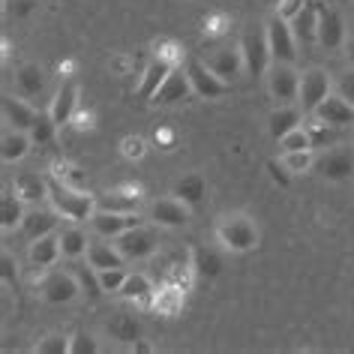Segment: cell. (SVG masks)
I'll list each match as a JSON object with an SVG mask.
<instances>
[{
  "label": "cell",
  "instance_id": "cell-9",
  "mask_svg": "<svg viewBox=\"0 0 354 354\" xmlns=\"http://www.w3.org/2000/svg\"><path fill=\"white\" fill-rule=\"evenodd\" d=\"M187 75H189V82H192V93L201 96V100H219V96H225L228 93V82H223L214 69H210L205 60H198V57H189L187 60Z\"/></svg>",
  "mask_w": 354,
  "mask_h": 354
},
{
  "label": "cell",
  "instance_id": "cell-16",
  "mask_svg": "<svg viewBox=\"0 0 354 354\" xmlns=\"http://www.w3.org/2000/svg\"><path fill=\"white\" fill-rule=\"evenodd\" d=\"M205 64L214 69V73L223 78V82L228 84H234L237 78H241L246 73V66H243V55H241V48H216V51H210V55L205 57Z\"/></svg>",
  "mask_w": 354,
  "mask_h": 354
},
{
  "label": "cell",
  "instance_id": "cell-56",
  "mask_svg": "<svg viewBox=\"0 0 354 354\" xmlns=\"http://www.w3.org/2000/svg\"><path fill=\"white\" fill-rule=\"evenodd\" d=\"M33 0H15V15H19V19H24V15H30L33 12Z\"/></svg>",
  "mask_w": 354,
  "mask_h": 354
},
{
  "label": "cell",
  "instance_id": "cell-40",
  "mask_svg": "<svg viewBox=\"0 0 354 354\" xmlns=\"http://www.w3.org/2000/svg\"><path fill=\"white\" fill-rule=\"evenodd\" d=\"M57 136V123L51 120V114L48 111H39L37 114V120H33V127H30V138H33V145H51Z\"/></svg>",
  "mask_w": 354,
  "mask_h": 354
},
{
  "label": "cell",
  "instance_id": "cell-43",
  "mask_svg": "<svg viewBox=\"0 0 354 354\" xmlns=\"http://www.w3.org/2000/svg\"><path fill=\"white\" fill-rule=\"evenodd\" d=\"M147 138L145 136H123L120 138V156L127 159V162H141V159L147 156Z\"/></svg>",
  "mask_w": 354,
  "mask_h": 354
},
{
  "label": "cell",
  "instance_id": "cell-32",
  "mask_svg": "<svg viewBox=\"0 0 354 354\" xmlns=\"http://www.w3.org/2000/svg\"><path fill=\"white\" fill-rule=\"evenodd\" d=\"M300 123H304V111H300V105H277V109L270 111V118H268V132H270V138L279 141L286 132L300 127Z\"/></svg>",
  "mask_w": 354,
  "mask_h": 354
},
{
  "label": "cell",
  "instance_id": "cell-55",
  "mask_svg": "<svg viewBox=\"0 0 354 354\" xmlns=\"http://www.w3.org/2000/svg\"><path fill=\"white\" fill-rule=\"evenodd\" d=\"M57 73H60V78H73V73H75V60H73V57L60 60V64H57Z\"/></svg>",
  "mask_w": 354,
  "mask_h": 354
},
{
  "label": "cell",
  "instance_id": "cell-48",
  "mask_svg": "<svg viewBox=\"0 0 354 354\" xmlns=\"http://www.w3.org/2000/svg\"><path fill=\"white\" fill-rule=\"evenodd\" d=\"M0 279H3V288L19 286V264H15L10 250H3V255H0Z\"/></svg>",
  "mask_w": 354,
  "mask_h": 354
},
{
  "label": "cell",
  "instance_id": "cell-11",
  "mask_svg": "<svg viewBox=\"0 0 354 354\" xmlns=\"http://www.w3.org/2000/svg\"><path fill=\"white\" fill-rule=\"evenodd\" d=\"M318 171L330 183H345L354 177V150L351 147H333L318 159Z\"/></svg>",
  "mask_w": 354,
  "mask_h": 354
},
{
  "label": "cell",
  "instance_id": "cell-35",
  "mask_svg": "<svg viewBox=\"0 0 354 354\" xmlns=\"http://www.w3.org/2000/svg\"><path fill=\"white\" fill-rule=\"evenodd\" d=\"M69 270H73V277L78 279V286H82V297H91V300H93V297L105 295V291H102V282H100V270H96L87 259H75Z\"/></svg>",
  "mask_w": 354,
  "mask_h": 354
},
{
  "label": "cell",
  "instance_id": "cell-23",
  "mask_svg": "<svg viewBox=\"0 0 354 354\" xmlns=\"http://www.w3.org/2000/svg\"><path fill=\"white\" fill-rule=\"evenodd\" d=\"M183 306H187V291L171 286V282H162L153 295V304H150V309L162 318H177L183 313Z\"/></svg>",
  "mask_w": 354,
  "mask_h": 354
},
{
  "label": "cell",
  "instance_id": "cell-41",
  "mask_svg": "<svg viewBox=\"0 0 354 354\" xmlns=\"http://www.w3.org/2000/svg\"><path fill=\"white\" fill-rule=\"evenodd\" d=\"M48 174L57 177V180H64V183H69V187H84V183H87V174L78 165L69 162V159H57V162L51 165Z\"/></svg>",
  "mask_w": 354,
  "mask_h": 354
},
{
  "label": "cell",
  "instance_id": "cell-18",
  "mask_svg": "<svg viewBox=\"0 0 354 354\" xmlns=\"http://www.w3.org/2000/svg\"><path fill=\"white\" fill-rule=\"evenodd\" d=\"M0 109H3V123L10 129H21V132H30L33 120H37V109L24 100L19 93H6L3 102H0Z\"/></svg>",
  "mask_w": 354,
  "mask_h": 354
},
{
  "label": "cell",
  "instance_id": "cell-47",
  "mask_svg": "<svg viewBox=\"0 0 354 354\" xmlns=\"http://www.w3.org/2000/svg\"><path fill=\"white\" fill-rule=\"evenodd\" d=\"M129 270L123 268H109V270H100V282H102V291L105 295H118V291L123 288V282H127Z\"/></svg>",
  "mask_w": 354,
  "mask_h": 354
},
{
  "label": "cell",
  "instance_id": "cell-13",
  "mask_svg": "<svg viewBox=\"0 0 354 354\" xmlns=\"http://www.w3.org/2000/svg\"><path fill=\"white\" fill-rule=\"evenodd\" d=\"M60 219H64V216H60L55 207H42V205L30 207L28 216H24V223H21V237L30 243V241H37V237L60 232Z\"/></svg>",
  "mask_w": 354,
  "mask_h": 354
},
{
  "label": "cell",
  "instance_id": "cell-22",
  "mask_svg": "<svg viewBox=\"0 0 354 354\" xmlns=\"http://www.w3.org/2000/svg\"><path fill=\"white\" fill-rule=\"evenodd\" d=\"M313 114H315V118H322L324 123H330V127H336V129L351 127V123H354V105L345 100L342 93H330Z\"/></svg>",
  "mask_w": 354,
  "mask_h": 354
},
{
  "label": "cell",
  "instance_id": "cell-17",
  "mask_svg": "<svg viewBox=\"0 0 354 354\" xmlns=\"http://www.w3.org/2000/svg\"><path fill=\"white\" fill-rule=\"evenodd\" d=\"M12 189L28 207H37L42 201H48V174L42 177L37 171H19L12 177Z\"/></svg>",
  "mask_w": 354,
  "mask_h": 354
},
{
  "label": "cell",
  "instance_id": "cell-1",
  "mask_svg": "<svg viewBox=\"0 0 354 354\" xmlns=\"http://www.w3.org/2000/svg\"><path fill=\"white\" fill-rule=\"evenodd\" d=\"M48 205L69 223H91V216L96 214V196L84 192L82 187H69V183L57 180L51 174H48Z\"/></svg>",
  "mask_w": 354,
  "mask_h": 354
},
{
  "label": "cell",
  "instance_id": "cell-39",
  "mask_svg": "<svg viewBox=\"0 0 354 354\" xmlns=\"http://www.w3.org/2000/svg\"><path fill=\"white\" fill-rule=\"evenodd\" d=\"M153 57L165 60V64H171V66H183V60H187V51H183V46L177 39L162 37V39L153 42Z\"/></svg>",
  "mask_w": 354,
  "mask_h": 354
},
{
  "label": "cell",
  "instance_id": "cell-21",
  "mask_svg": "<svg viewBox=\"0 0 354 354\" xmlns=\"http://www.w3.org/2000/svg\"><path fill=\"white\" fill-rule=\"evenodd\" d=\"M318 46L324 51H336L345 46V21L342 15L330 10V6H324L322 10V19H318Z\"/></svg>",
  "mask_w": 354,
  "mask_h": 354
},
{
  "label": "cell",
  "instance_id": "cell-28",
  "mask_svg": "<svg viewBox=\"0 0 354 354\" xmlns=\"http://www.w3.org/2000/svg\"><path fill=\"white\" fill-rule=\"evenodd\" d=\"M171 69H177V66H171V64H165V60H159V57H153L150 64L145 66V73H141V82H138V96L141 100H153L156 96V91L165 84V78L171 75Z\"/></svg>",
  "mask_w": 354,
  "mask_h": 354
},
{
  "label": "cell",
  "instance_id": "cell-29",
  "mask_svg": "<svg viewBox=\"0 0 354 354\" xmlns=\"http://www.w3.org/2000/svg\"><path fill=\"white\" fill-rule=\"evenodd\" d=\"M87 261L93 264L96 270H109V268H123L127 264V259L120 255V250L114 246V241H109V237H102V241H91V246H87Z\"/></svg>",
  "mask_w": 354,
  "mask_h": 354
},
{
  "label": "cell",
  "instance_id": "cell-30",
  "mask_svg": "<svg viewBox=\"0 0 354 354\" xmlns=\"http://www.w3.org/2000/svg\"><path fill=\"white\" fill-rule=\"evenodd\" d=\"M189 261H192V270H196L198 279H216L223 273V259H219L216 250H207V246H189Z\"/></svg>",
  "mask_w": 354,
  "mask_h": 354
},
{
  "label": "cell",
  "instance_id": "cell-51",
  "mask_svg": "<svg viewBox=\"0 0 354 354\" xmlns=\"http://www.w3.org/2000/svg\"><path fill=\"white\" fill-rule=\"evenodd\" d=\"M268 174H270V180L277 183V187H282V189H286L288 183H291V177H295L286 165L279 162V159H268Z\"/></svg>",
  "mask_w": 354,
  "mask_h": 354
},
{
  "label": "cell",
  "instance_id": "cell-54",
  "mask_svg": "<svg viewBox=\"0 0 354 354\" xmlns=\"http://www.w3.org/2000/svg\"><path fill=\"white\" fill-rule=\"evenodd\" d=\"M336 93H342L345 100L354 105V66L348 69V73H342V78L336 82Z\"/></svg>",
  "mask_w": 354,
  "mask_h": 354
},
{
  "label": "cell",
  "instance_id": "cell-49",
  "mask_svg": "<svg viewBox=\"0 0 354 354\" xmlns=\"http://www.w3.org/2000/svg\"><path fill=\"white\" fill-rule=\"evenodd\" d=\"M100 351V342L91 333H73L69 339V354H96Z\"/></svg>",
  "mask_w": 354,
  "mask_h": 354
},
{
  "label": "cell",
  "instance_id": "cell-14",
  "mask_svg": "<svg viewBox=\"0 0 354 354\" xmlns=\"http://www.w3.org/2000/svg\"><path fill=\"white\" fill-rule=\"evenodd\" d=\"M75 109H78V87H75L73 78H64L60 87L55 91V96H51V105H48V114H51V120L57 123V129L69 127Z\"/></svg>",
  "mask_w": 354,
  "mask_h": 354
},
{
  "label": "cell",
  "instance_id": "cell-12",
  "mask_svg": "<svg viewBox=\"0 0 354 354\" xmlns=\"http://www.w3.org/2000/svg\"><path fill=\"white\" fill-rule=\"evenodd\" d=\"M145 223V216L138 214H111V210H96V214L91 216V228L96 237H109V241H114L118 234L129 232V228H136Z\"/></svg>",
  "mask_w": 354,
  "mask_h": 354
},
{
  "label": "cell",
  "instance_id": "cell-2",
  "mask_svg": "<svg viewBox=\"0 0 354 354\" xmlns=\"http://www.w3.org/2000/svg\"><path fill=\"white\" fill-rule=\"evenodd\" d=\"M214 237L225 252L243 255V252H252L255 246H259L261 234H259V225H255L246 214H223L214 225Z\"/></svg>",
  "mask_w": 354,
  "mask_h": 354
},
{
  "label": "cell",
  "instance_id": "cell-59",
  "mask_svg": "<svg viewBox=\"0 0 354 354\" xmlns=\"http://www.w3.org/2000/svg\"><path fill=\"white\" fill-rule=\"evenodd\" d=\"M132 351H153V345L145 342V336H141V339H138L136 345H132Z\"/></svg>",
  "mask_w": 354,
  "mask_h": 354
},
{
  "label": "cell",
  "instance_id": "cell-26",
  "mask_svg": "<svg viewBox=\"0 0 354 354\" xmlns=\"http://www.w3.org/2000/svg\"><path fill=\"white\" fill-rule=\"evenodd\" d=\"M24 216H28V205L15 196V189H6L3 198H0V228H3V234L21 232Z\"/></svg>",
  "mask_w": 354,
  "mask_h": 354
},
{
  "label": "cell",
  "instance_id": "cell-52",
  "mask_svg": "<svg viewBox=\"0 0 354 354\" xmlns=\"http://www.w3.org/2000/svg\"><path fill=\"white\" fill-rule=\"evenodd\" d=\"M153 141H156V147L159 150H165V153H171V150L177 147V132L171 127H159L153 132Z\"/></svg>",
  "mask_w": 354,
  "mask_h": 354
},
{
  "label": "cell",
  "instance_id": "cell-42",
  "mask_svg": "<svg viewBox=\"0 0 354 354\" xmlns=\"http://www.w3.org/2000/svg\"><path fill=\"white\" fill-rule=\"evenodd\" d=\"M228 28H232V15L216 10V12L205 15V28H201V33H205L207 39H219V37H225L228 33Z\"/></svg>",
  "mask_w": 354,
  "mask_h": 354
},
{
  "label": "cell",
  "instance_id": "cell-36",
  "mask_svg": "<svg viewBox=\"0 0 354 354\" xmlns=\"http://www.w3.org/2000/svg\"><path fill=\"white\" fill-rule=\"evenodd\" d=\"M87 246H91V241H87L84 228H64L60 232V250H64V259L66 261H75V259H84L87 255Z\"/></svg>",
  "mask_w": 354,
  "mask_h": 354
},
{
  "label": "cell",
  "instance_id": "cell-19",
  "mask_svg": "<svg viewBox=\"0 0 354 354\" xmlns=\"http://www.w3.org/2000/svg\"><path fill=\"white\" fill-rule=\"evenodd\" d=\"M322 10H324V0H306L304 10L291 19V30H295L300 46L318 42V19H322Z\"/></svg>",
  "mask_w": 354,
  "mask_h": 354
},
{
  "label": "cell",
  "instance_id": "cell-53",
  "mask_svg": "<svg viewBox=\"0 0 354 354\" xmlns=\"http://www.w3.org/2000/svg\"><path fill=\"white\" fill-rule=\"evenodd\" d=\"M306 6V0H279L277 3V15H282V19H295V15Z\"/></svg>",
  "mask_w": 354,
  "mask_h": 354
},
{
  "label": "cell",
  "instance_id": "cell-37",
  "mask_svg": "<svg viewBox=\"0 0 354 354\" xmlns=\"http://www.w3.org/2000/svg\"><path fill=\"white\" fill-rule=\"evenodd\" d=\"M196 279H198V277H196V270H192L189 255H177V259L165 268V282H171V286L183 288V291H189Z\"/></svg>",
  "mask_w": 354,
  "mask_h": 354
},
{
  "label": "cell",
  "instance_id": "cell-34",
  "mask_svg": "<svg viewBox=\"0 0 354 354\" xmlns=\"http://www.w3.org/2000/svg\"><path fill=\"white\" fill-rule=\"evenodd\" d=\"M96 210H111V214H138L141 210V198H132L127 192H120L118 187L105 189L96 196Z\"/></svg>",
  "mask_w": 354,
  "mask_h": 354
},
{
  "label": "cell",
  "instance_id": "cell-38",
  "mask_svg": "<svg viewBox=\"0 0 354 354\" xmlns=\"http://www.w3.org/2000/svg\"><path fill=\"white\" fill-rule=\"evenodd\" d=\"M279 162L288 168L291 174H306L315 168V150H282L279 153Z\"/></svg>",
  "mask_w": 354,
  "mask_h": 354
},
{
  "label": "cell",
  "instance_id": "cell-15",
  "mask_svg": "<svg viewBox=\"0 0 354 354\" xmlns=\"http://www.w3.org/2000/svg\"><path fill=\"white\" fill-rule=\"evenodd\" d=\"M189 96H192V82H189L187 69L177 66V69H171V75L165 78V84L156 91L150 105H162V109H168V105H177V102L189 100Z\"/></svg>",
  "mask_w": 354,
  "mask_h": 354
},
{
  "label": "cell",
  "instance_id": "cell-4",
  "mask_svg": "<svg viewBox=\"0 0 354 354\" xmlns=\"http://www.w3.org/2000/svg\"><path fill=\"white\" fill-rule=\"evenodd\" d=\"M264 33H268V46H270L273 64H295L300 42L295 37V30H291V21L273 12L270 19L264 21Z\"/></svg>",
  "mask_w": 354,
  "mask_h": 354
},
{
  "label": "cell",
  "instance_id": "cell-58",
  "mask_svg": "<svg viewBox=\"0 0 354 354\" xmlns=\"http://www.w3.org/2000/svg\"><path fill=\"white\" fill-rule=\"evenodd\" d=\"M345 60H348V66H354V37L351 39H345Z\"/></svg>",
  "mask_w": 354,
  "mask_h": 354
},
{
  "label": "cell",
  "instance_id": "cell-57",
  "mask_svg": "<svg viewBox=\"0 0 354 354\" xmlns=\"http://www.w3.org/2000/svg\"><path fill=\"white\" fill-rule=\"evenodd\" d=\"M111 69H114V73H127V69H129V57L127 55L111 57Z\"/></svg>",
  "mask_w": 354,
  "mask_h": 354
},
{
  "label": "cell",
  "instance_id": "cell-33",
  "mask_svg": "<svg viewBox=\"0 0 354 354\" xmlns=\"http://www.w3.org/2000/svg\"><path fill=\"white\" fill-rule=\"evenodd\" d=\"M171 196H177L180 201H187L189 207H198L201 201H205V196H207V180H205V177H201L198 171L183 174L180 180H174Z\"/></svg>",
  "mask_w": 354,
  "mask_h": 354
},
{
  "label": "cell",
  "instance_id": "cell-8",
  "mask_svg": "<svg viewBox=\"0 0 354 354\" xmlns=\"http://www.w3.org/2000/svg\"><path fill=\"white\" fill-rule=\"evenodd\" d=\"M39 297L51 306H64V304H73L75 297H82V286L73 277V270H51L39 282Z\"/></svg>",
  "mask_w": 354,
  "mask_h": 354
},
{
  "label": "cell",
  "instance_id": "cell-60",
  "mask_svg": "<svg viewBox=\"0 0 354 354\" xmlns=\"http://www.w3.org/2000/svg\"><path fill=\"white\" fill-rule=\"evenodd\" d=\"M351 138H354V132H351Z\"/></svg>",
  "mask_w": 354,
  "mask_h": 354
},
{
  "label": "cell",
  "instance_id": "cell-20",
  "mask_svg": "<svg viewBox=\"0 0 354 354\" xmlns=\"http://www.w3.org/2000/svg\"><path fill=\"white\" fill-rule=\"evenodd\" d=\"M64 259V250H60V232H51L46 237H37V241L28 243V261L39 270H48L51 264H57Z\"/></svg>",
  "mask_w": 354,
  "mask_h": 354
},
{
  "label": "cell",
  "instance_id": "cell-24",
  "mask_svg": "<svg viewBox=\"0 0 354 354\" xmlns=\"http://www.w3.org/2000/svg\"><path fill=\"white\" fill-rule=\"evenodd\" d=\"M12 87H15L19 96H24V100H37V96L42 93V87H46V73H42V66H37V64L15 66Z\"/></svg>",
  "mask_w": 354,
  "mask_h": 354
},
{
  "label": "cell",
  "instance_id": "cell-3",
  "mask_svg": "<svg viewBox=\"0 0 354 354\" xmlns=\"http://www.w3.org/2000/svg\"><path fill=\"white\" fill-rule=\"evenodd\" d=\"M243 55V66L250 75H268V69L273 66V55L268 46V33L264 28H246L241 42H237Z\"/></svg>",
  "mask_w": 354,
  "mask_h": 354
},
{
  "label": "cell",
  "instance_id": "cell-6",
  "mask_svg": "<svg viewBox=\"0 0 354 354\" xmlns=\"http://www.w3.org/2000/svg\"><path fill=\"white\" fill-rule=\"evenodd\" d=\"M330 93H333V82H330V75H327L324 69L315 66V69H306V73L300 75L297 105H300V111L304 114H313Z\"/></svg>",
  "mask_w": 354,
  "mask_h": 354
},
{
  "label": "cell",
  "instance_id": "cell-31",
  "mask_svg": "<svg viewBox=\"0 0 354 354\" xmlns=\"http://www.w3.org/2000/svg\"><path fill=\"white\" fill-rule=\"evenodd\" d=\"M105 330H109L111 339L120 342V345H136L141 339V322L136 315H129V313L111 315L109 324H105Z\"/></svg>",
  "mask_w": 354,
  "mask_h": 354
},
{
  "label": "cell",
  "instance_id": "cell-25",
  "mask_svg": "<svg viewBox=\"0 0 354 354\" xmlns=\"http://www.w3.org/2000/svg\"><path fill=\"white\" fill-rule=\"evenodd\" d=\"M30 147H33L30 132H21V129H10V127H6L3 129V138H0V159H3L6 165H15V162H21V159L30 153Z\"/></svg>",
  "mask_w": 354,
  "mask_h": 354
},
{
  "label": "cell",
  "instance_id": "cell-44",
  "mask_svg": "<svg viewBox=\"0 0 354 354\" xmlns=\"http://www.w3.org/2000/svg\"><path fill=\"white\" fill-rule=\"evenodd\" d=\"M306 118H309V120L304 123V127H306V132H309V138H313V147H324L327 141L333 138V129H336V127L324 123L322 118H315V114H306Z\"/></svg>",
  "mask_w": 354,
  "mask_h": 354
},
{
  "label": "cell",
  "instance_id": "cell-45",
  "mask_svg": "<svg viewBox=\"0 0 354 354\" xmlns=\"http://www.w3.org/2000/svg\"><path fill=\"white\" fill-rule=\"evenodd\" d=\"M282 150H315L306 127H295L291 132H286V136L279 138V153H282Z\"/></svg>",
  "mask_w": 354,
  "mask_h": 354
},
{
  "label": "cell",
  "instance_id": "cell-27",
  "mask_svg": "<svg viewBox=\"0 0 354 354\" xmlns=\"http://www.w3.org/2000/svg\"><path fill=\"white\" fill-rule=\"evenodd\" d=\"M153 295H156V286L150 282L147 273H129L123 288L118 291V297L129 300V304H136V306H150L153 304Z\"/></svg>",
  "mask_w": 354,
  "mask_h": 354
},
{
  "label": "cell",
  "instance_id": "cell-10",
  "mask_svg": "<svg viewBox=\"0 0 354 354\" xmlns=\"http://www.w3.org/2000/svg\"><path fill=\"white\" fill-rule=\"evenodd\" d=\"M147 219L156 228H183L192 219V207L177 196H168V198H159L147 207Z\"/></svg>",
  "mask_w": 354,
  "mask_h": 354
},
{
  "label": "cell",
  "instance_id": "cell-46",
  "mask_svg": "<svg viewBox=\"0 0 354 354\" xmlns=\"http://www.w3.org/2000/svg\"><path fill=\"white\" fill-rule=\"evenodd\" d=\"M69 339H73V336L48 333V336H42V339L33 345V351L37 354H69Z\"/></svg>",
  "mask_w": 354,
  "mask_h": 354
},
{
  "label": "cell",
  "instance_id": "cell-7",
  "mask_svg": "<svg viewBox=\"0 0 354 354\" xmlns=\"http://www.w3.org/2000/svg\"><path fill=\"white\" fill-rule=\"evenodd\" d=\"M268 93L277 100V105H295L300 93V73L295 64H273L268 69Z\"/></svg>",
  "mask_w": 354,
  "mask_h": 354
},
{
  "label": "cell",
  "instance_id": "cell-5",
  "mask_svg": "<svg viewBox=\"0 0 354 354\" xmlns=\"http://www.w3.org/2000/svg\"><path fill=\"white\" fill-rule=\"evenodd\" d=\"M114 246L120 250V255L127 261H145L150 255H156L159 250V241H156V232L153 228H147L145 223L129 228V232H123L114 237Z\"/></svg>",
  "mask_w": 354,
  "mask_h": 354
},
{
  "label": "cell",
  "instance_id": "cell-50",
  "mask_svg": "<svg viewBox=\"0 0 354 354\" xmlns=\"http://www.w3.org/2000/svg\"><path fill=\"white\" fill-rule=\"evenodd\" d=\"M69 127H73L75 132H93L96 129V111L93 109H82V105H78L75 114H73V120H69Z\"/></svg>",
  "mask_w": 354,
  "mask_h": 354
}]
</instances>
